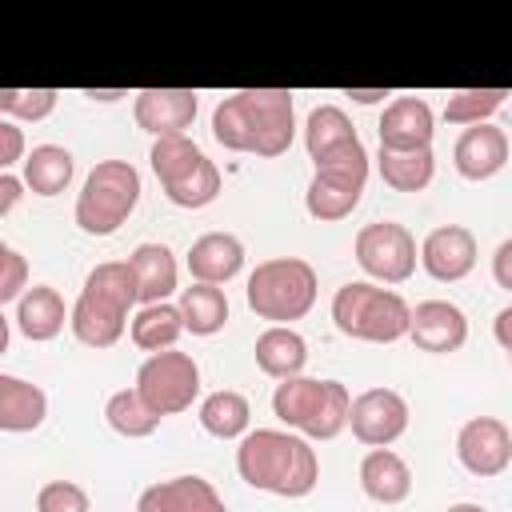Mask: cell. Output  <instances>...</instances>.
Returning a JSON list of instances; mask_svg holds the SVG:
<instances>
[{"label":"cell","mask_w":512,"mask_h":512,"mask_svg":"<svg viewBox=\"0 0 512 512\" xmlns=\"http://www.w3.org/2000/svg\"><path fill=\"white\" fill-rule=\"evenodd\" d=\"M508 100V88H460L444 100V120L472 128V124H488V116Z\"/></svg>","instance_id":"33"},{"label":"cell","mask_w":512,"mask_h":512,"mask_svg":"<svg viewBox=\"0 0 512 512\" xmlns=\"http://www.w3.org/2000/svg\"><path fill=\"white\" fill-rule=\"evenodd\" d=\"M128 264H132V276H136L140 304H164L176 292L180 272H176V256H172L168 244H156V240L136 244L132 256H128Z\"/></svg>","instance_id":"24"},{"label":"cell","mask_w":512,"mask_h":512,"mask_svg":"<svg viewBox=\"0 0 512 512\" xmlns=\"http://www.w3.org/2000/svg\"><path fill=\"white\" fill-rule=\"evenodd\" d=\"M244 268V244L232 232H204L188 248V272L196 284H228Z\"/></svg>","instance_id":"20"},{"label":"cell","mask_w":512,"mask_h":512,"mask_svg":"<svg viewBox=\"0 0 512 512\" xmlns=\"http://www.w3.org/2000/svg\"><path fill=\"white\" fill-rule=\"evenodd\" d=\"M364 184H368V148L356 136V140L324 152L320 160H312V180H308V192H304V208L320 224L344 220L360 204Z\"/></svg>","instance_id":"7"},{"label":"cell","mask_w":512,"mask_h":512,"mask_svg":"<svg viewBox=\"0 0 512 512\" xmlns=\"http://www.w3.org/2000/svg\"><path fill=\"white\" fill-rule=\"evenodd\" d=\"M20 192H24V176H12V172H0V216H8V212L16 208V200H20Z\"/></svg>","instance_id":"39"},{"label":"cell","mask_w":512,"mask_h":512,"mask_svg":"<svg viewBox=\"0 0 512 512\" xmlns=\"http://www.w3.org/2000/svg\"><path fill=\"white\" fill-rule=\"evenodd\" d=\"M16 160H28L24 156V132L16 120H0V168L8 172Z\"/></svg>","instance_id":"37"},{"label":"cell","mask_w":512,"mask_h":512,"mask_svg":"<svg viewBox=\"0 0 512 512\" xmlns=\"http://www.w3.org/2000/svg\"><path fill=\"white\" fill-rule=\"evenodd\" d=\"M344 96H352L356 104H380L384 96H392L388 88H344Z\"/></svg>","instance_id":"41"},{"label":"cell","mask_w":512,"mask_h":512,"mask_svg":"<svg viewBox=\"0 0 512 512\" xmlns=\"http://www.w3.org/2000/svg\"><path fill=\"white\" fill-rule=\"evenodd\" d=\"M16 328L24 340L32 344H44V340H56L64 320H72V312L64 308V296L52 288V284H32L20 300H16Z\"/></svg>","instance_id":"21"},{"label":"cell","mask_w":512,"mask_h":512,"mask_svg":"<svg viewBox=\"0 0 512 512\" xmlns=\"http://www.w3.org/2000/svg\"><path fill=\"white\" fill-rule=\"evenodd\" d=\"M420 268L440 280L456 284L476 268V236L464 224H440L420 240Z\"/></svg>","instance_id":"15"},{"label":"cell","mask_w":512,"mask_h":512,"mask_svg":"<svg viewBox=\"0 0 512 512\" xmlns=\"http://www.w3.org/2000/svg\"><path fill=\"white\" fill-rule=\"evenodd\" d=\"M144 404L156 412V416H176V412H188L192 400L200 396V364L188 356V352H152L140 372H136V384H132Z\"/></svg>","instance_id":"10"},{"label":"cell","mask_w":512,"mask_h":512,"mask_svg":"<svg viewBox=\"0 0 512 512\" xmlns=\"http://www.w3.org/2000/svg\"><path fill=\"white\" fill-rule=\"evenodd\" d=\"M376 168H380V180L392 192H424L432 184V176H436V156H432V148H416V152L380 148Z\"/></svg>","instance_id":"30"},{"label":"cell","mask_w":512,"mask_h":512,"mask_svg":"<svg viewBox=\"0 0 512 512\" xmlns=\"http://www.w3.org/2000/svg\"><path fill=\"white\" fill-rule=\"evenodd\" d=\"M348 140H356V124L348 120L344 108H336V104H316V108L308 112V120H304V148H308V160H320L324 152H332V148H340V144H348Z\"/></svg>","instance_id":"32"},{"label":"cell","mask_w":512,"mask_h":512,"mask_svg":"<svg viewBox=\"0 0 512 512\" xmlns=\"http://www.w3.org/2000/svg\"><path fill=\"white\" fill-rule=\"evenodd\" d=\"M132 304H140L132 264L128 260H104L84 276V288L72 304L68 328L88 348H112L124 336Z\"/></svg>","instance_id":"3"},{"label":"cell","mask_w":512,"mask_h":512,"mask_svg":"<svg viewBox=\"0 0 512 512\" xmlns=\"http://www.w3.org/2000/svg\"><path fill=\"white\" fill-rule=\"evenodd\" d=\"M456 460L464 464V472L492 480L512 464V432L504 420L496 416H472L460 432H456Z\"/></svg>","instance_id":"13"},{"label":"cell","mask_w":512,"mask_h":512,"mask_svg":"<svg viewBox=\"0 0 512 512\" xmlns=\"http://www.w3.org/2000/svg\"><path fill=\"white\" fill-rule=\"evenodd\" d=\"M508 360H512V356H508Z\"/></svg>","instance_id":"44"},{"label":"cell","mask_w":512,"mask_h":512,"mask_svg":"<svg viewBox=\"0 0 512 512\" xmlns=\"http://www.w3.org/2000/svg\"><path fill=\"white\" fill-rule=\"evenodd\" d=\"M492 280L512 292V236L500 240V248L492 252Z\"/></svg>","instance_id":"38"},{"label":"cell","mask_w":512,"mask_h":512,"mask_svg":"<svg viewBox=\"0 0 512 512\" xmlns=\"http://www.w3.org/2000/svg\"><path fill=\"white\" fill-rule=\"evenodd\" d=\"M492 336H496V344L512 356V304L496 312V320H492Z\"/></svg>","instance_id":"40"},{"label":"cell","mask_w":512,"mask_h":512,"mask_svg":"<svg viewBox=\"0 0 512 512\" xmlns=\"http://www.w3.org/2000/svg\"><path fill=\"white\" fill-rule=\"evenodd\" d=\"M140 172L128 160H100L76 196V224L84 236H112L140 204Z\"/></svg>","instance_id":"8"},{"label":"cell","mask_w":512,"mask_h":512,"mask_svg":"<svg viewBox=\"0 0 512 512\" xmlns=\"http://www.w3.org/2000/svg\"><path fill=\"white\" fill-rule=\"evenodd\" d=\"M252 424V408L240 392L232 388H216L200 400V428L216 440H244Z\"/></svg>","instance_id":"27"},{"label":"cell","mask_w":512,"mask_h":512,"mask_svg":"<svg viewBox=\"0 0 512 512\" xmlns=\"http://www.w3.org/2000/svg\"><path fill=\"white\" fill-rule=\"evenodd\" d=\"M152 172L164 188V196L176 208H208L220 196V168L200 152L196 140L188 136H160L152 140Z\"/></svg>","instance_id":"9"},{"label":"cell","mask_w":512,"mask_h":512,"mask_svg":"<svg viewBox=\"0 0 512 512\" xmlns=\"http://www.w3.org/2000/svg\"><path fill=\"white\" fill-rule=\"evenodd\" d=\"M72 172H76V160H72L68 148L36 144L24 160V188L36 192V196H60L72 184Z\"/></svg>","instance_id":"26"},{"label":"cell","mask_w":512,"mask_h":512,"mask_svg":"<svg viewBox=\"0 0 512 512\" xmlns=\"http://www.w3.org/2000/svg\"><path fill=\"white\" fill-rule=\"evenodd\" d=\"M332 324L348 340H368V344H392L408 336L412 308L400 292L368 280H348L332 296Z\"/></svg>","instance_id":"5"},{"label":"cell","mask_w":512,"mask_h":512,"mask_svg":"<svg viewBox=\"0 0 512 512\" xmlns=\"http://www.w3.org/2000/svg\"><path fill=\"white\" fill-rule=\"evenodd\" d=\"M356 264L376 280V284H404L412 272H416V260H420V248H416V236L396 224V220H372L356 232Z\"/></svg>","instance_id":"11"},{"label":"cell","mask_w":512,"mask_h":512,"mask_svg":"<svg viewBox=\"0 0 512 512\" xmlns=\"http://www.w3.org/2000/svg\"><path fill=\"white\" fill-rule=\"evenodd\" d=\"M56 88H0V112L4 120H44L56 108Z\"/></svg>","instance_id":"34"},{"label":"cell","mask_w":512,"mask_h":512,"mask_svg":"<svg viewBox=\"0 0 512 512\" xmlns=\"http://www.w3.org/2000/svg\"><path fill=\"white\" fill-rule=\"evenodd\" d=\"M84 96H88V100H100V104H112V100L128 96V88H88Z\"/></svg>","instance_id":"42"},{"label":"cell","mask_w":512,"mask_h":512,"mask_svg":"<svg viewBox=\"0 0 512 512\" xmlns=\"http://www.w3.org/2000/svg\"><path fill=\"white\" fill-rule=\"evenodd\" d=\"M256 368L272 380H292V376H304V364H308V340L288 328V324H268L260 336H256Z\"/></svg>","instance_id":"22"},{"label":"cell","mask_w":512,"mask_h":512,"mask_svg":"<svg viewBox=\"0 0 512 512\" xmlns=\"http://www.w3.org/2000/svg\"><path fill=\"white\" fill-rule=\"evenodd\" d=\"M360 488L376 504H400L412 492V468L392 448H368L360 460Z\"/></svg>","instance_id":"23"},{"label":"cell","mask_w":512,"mask_h":512,"mask_svg":"<svg viewBox=\"0 0 512 512\" xmlns=\"http://www.w3.org/2000/svg\"><path fill=\"white\" fill-rule=\"evenodd\" d=\"M104 420H108V428H112L116 436H124V440H144V436H152V432L160 428L164 416H156V412L144 404V396H140L136 388H120V392L108 396Z\"/></svg>","instance_id":"31"},{"label":"cell","mask_w":512,"mask_h":512,"mask_svg":"<svg viewBox=\"0 0 512 512\" xmlns=\"http://www.w3.org/2000/svg\"><path fill=\"white\" fill-rule=\"evenodd\" d=\"M24 292H28V260L12 244H0V304H16Z\"/></svg>","instance_id":"36"},{"label":"cell","mask_w":512,"mask_h":512,"mask_svg":"<svg viewBox=\"0 0 512 512\" xmlns=\"http://www.w3.org/2000/svg\"><path fill=\"white\" fill-rule=\"evenodd\" d=\"M200 96L192 88H140L132 100V116L144 132L160 136H188L196 120Z\"/></svg>","instance_id":"14"},{"label":"cell","mask_w":512,"mask_h":512,"mask_svg":"<svg viewBox=\"0 0 512 512\" xmlns=\"http://www.w3.org/2000/svg\"><path fill=\"white\" fill-rule=\"evenodd\" d=\"M432 132H436V116L432 104L420 96H396L384 104V116L376 124L380 148L388 152H416V148H432Z\"/></svg>","instance_id":"16"},{"label":"cell","mask_w":512,"mask_h":512,"mask_svg":"<svg viewBox=\"0 0 512 512\" xmlns=\"http://www.w3.org/2000/svg\"><path fill=\"white\" fill-rule=\"evenodd\" d=\"M444 512H488L484 504H472V500H460V504H448Z\"/></svg>","instance_id":"43"},{"label":"cell","mask_w":512,"mask_h":512,"mask_svg":"<svg viewBox=\"0 0 512 512\" xmlns=\"http://www.w3.org/2000/svg\"><path fill=\"white\" fill-rule=\"evenodd\" d=\"M36 512H92L88 492L72 480H48L36 492Z\"/></svg>","instance_id":"35"},{"label":"cell","mask_w":512,"mask_h":512,"mask_svg":"<svg viewBox=\"0 0 512 512\" xmlns=\"http://www.w3.org/2000/svg\"><path fill=\"white\" fill-rule=\"evenodd\" d=\"M348 428L368 448H388L408 432V400L396 388H364L352 396Z\"/></svg>","instance_id":"12"},{"label":"cell","mask_w":512,"mask_h":512,"mask_svg":"<svg viewBox=\"0 0 512 512\" xmlns=\"http://www.w3.org/2000/svg\"><path fill=\"white\" fill-rule=\"evenodd\" d=\"M48 416V396L40 384L0 372V428L4 432H36Z\"/></svg>","instance_id":"25"},{"label":"cell","mask_w":512,"mask_h":512,"mask_svg":"<svg viewBox=\"0 0 512 512\" xmlns=\"http://www.w3.org/2000/svg\"><path fill=\"white\" fill-rule=\"evenodd\" d=\"M452 164L464 180H492L508 164V132L496 124H472L456 136Z\"/></svg>","instance_id":"18"},{"label":"cell","mask_w":512,"mask_h":512,"mask_svg":"<svg viewBox=\"0 0 512 512\" xmlns=\"http://www.w3.org/2000/svg\"><path fill=\"white\" fill-rule=\"evenodd\" d=\"M272 412L280 424L300 432L304 440H332L348 428L352 396L340 380H316V376H292L280 380L272 392Z\"/></svg>","instance_id":"4"},{"label":"cell","mask_w":512,"mask_h":512,"mask_svg":"<svg viewBox=\"0 0 512 512\" xmlns=\"http://www.w3.org/2000/svg\"><path fill=\"white\" fill-rule=\"evenodd\" d=\"M236 472L256 492L300 500L316 488L320 460H316V448L304 436L280 432V428H256L236 448Z\"/></svg>","instance_id":"2"},{"label":"cell","mask_w":512,"mask_h":512,"mask_svg":"<svg viewBox=\"0 0 512 512\" xmlns=\"http://www.w3.org/2000/svg\"><path fill=\"white\" fill-rule=\"evenodd\" d=\"M180 316L192 336H216L228 324V296L216 284H188L180 288Z\"/></svg>","instance_id":"29"},{"label":"cell","mask_w":512,"mask_h":512,"mask_svg":"<svg viewBox=\"0 0 512 512\" xmlns=\"http://www.w3.org/2000/svg\"><path fill=\"white\" fill-rule=\"evenodd\" d=\"M184 316L180 304H140V312L132 316V344L144 352H168L176 348V340L184 336Z\"/></svg>","instance_id":"28"},{"label":"cell","mask_w":512,"mask_h":512,"mask_svg":"<svg viewBox=\"0 0 512 512\" xmlns=\"http://www.w3.org/2000/svg\"><path fill=\"white\" fill-rule=\"evenodd\" d=\"M408 340L420 352L444 356V352H460L468 340V316L452 304V300H420L412 308V324H408Z\"/></svg>","instance_id":"17"},{"label":"cell","mask_w":512,"mask_h":512,"mask_svg":"<svg viewBox=\"0 0 512 512\" xmlns=\"http://www.w3.org/2000/svg\"><path fill=\"white\" fill-rule=\"evenodd\" d=\"M316 292H320L316 268L300 256H272V260L256 264L248 276V288H244L248 308L268 324L304 320L316 304Z\"/></svg>","instance_id":"6"},{"label":"cell","mask_w":512,"mask_h":512,"mask_svg":"<svg viewBox=\"0 0 512 512\" xmlns=\"http://www.w3.org/2000/svg\"><path fill=\"white\" fill-rule=\"evenodd\" d=\"M296 132V108L288 88H244L212 108V136L228 152L284 156Z\"/></svg>","instance_id":"1"},{"label":"cell","mask_w":512,"mask_h":512,"mask_svg":"<svg viewBox=\"0 0 512 512\" xmlns=\"http://www.w3.org/2000/svg\"><path fill=\"white\" fill-rule=\"evenodd\" d=\"M136 512H228L212 480L204 476H172L140 492Z\"/></svg>","instance_id":"19"}]
</instances>
